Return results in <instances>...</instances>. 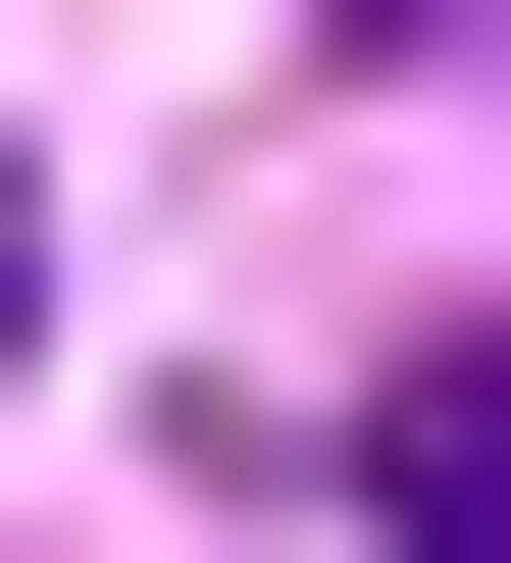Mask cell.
<instances>
[{"label":"cell","mask_w":511,"mask_h":563,"mask_svg":"<svg viewBox=\"0 0 511 563\" xmlns=\"http://www.w3.org/2000/svg\"><path fill=\"white\" fill-rule=\"evenodd\" d=\"M358 512H409V563H511V308H409V358H358Z\"/></svg>","instance_id":"6da1fadb"},{"label":"cell","mask_w":511,"mask_h":563,"mask_svg":"<svg viewBox=\"0 0 511 563\" xmlns=\"http://www.w3.org/2000/svg\"><path fill=\"white\" fill-rule=\"evenodd\" d=\"M0 358H52V256H0Z\"/></svg>","instance_id":"7a4b0ae2"}]
</instances>
